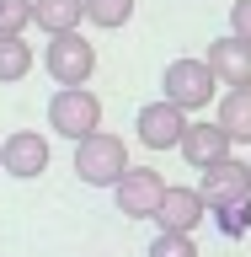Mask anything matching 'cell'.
<instances>
[{
    "label": "cell",
    "mask_w": 251,
    "mask_h": 257,
    "mask_svg": "<svg viewBox=\"0 0 251 257\" xmlns=\"http://www.w3.org/2000/svg\"><path fill=\"white\" fill-rule=\"evenodd\" d=\"M214 123L230 134V145H251V86H224Z\"/></svg>",
    "instance_id": "7c38bea8"
},
{
    "label": "cell",
    "mask_w": 251,
    "mask_h": 257,
    "mask_svg": "<svg viewBox=\"0 0 251 257\" xmlns=\"http://www.w3.org/2000/svg\"><path fill=\"white\" fill-rule=\"evenodd\" d=\"M182 128H187V112L171 107L166 96L160 102H144L139 118H134V134H139L144 150H176V140H182Z\"/></svg>",
    "instance_id": "52a82bcc"
},
{
    "label": "cell",
    "mask_w": 251,
    "mask_h": 257,
    "mask_svg": "<svg viewBox=\"0 0 251 257\" xmlns=\"http://www.w3.org/2000/svg\"><path fill=\"white\" fill-rule=\"evenodd\" d=\"M48 128L64 134L70 145L86 140L91 128H102V96L91 86H59V91L48 96Z\"/></svg>",
    "instance_id": "7a4b0ae2"
},
{
    "label": "cell",
    "mask_w": 251,
    "mask_h": 257,
    "mask_svg": "<svg viewBox=\"0 0 251 257\" xmlns=\"http://www.w3.org/2000/svg\"><path fill=\"white\" fill-rule=\"evenodd\" d=\"M176 150H182V161H187L192 172H203V166H214V161L235 156V145H230V134H224L214 118H187V128H182V140H176Z\"/></svg>",
    "instance_id": "8992f818"
},
{
    "label": "cell",
    "mask_w": 251,
    "mask_h": 257,
    "mask_svg": "<svg viewBox=\"0 0 251 257\" xmlns=\"http://www.w3.org/2000/svg\"><path fill=\"white\" fill-rule=\"evenodd\" d=\"M246 193H251V177H246V161L240 156H224L214 166H203V182H198L203 209H224V204H235V198H246Z\"/></svg>",
    "instance_id": "9c48e42d"
},
{
    "label": "cell",
    "mask_w": 251,
    "mask_h": 257,
    "mask_svg": "<svg viewBox=\"0 0 251 257\" xmlns=\"http://www.w3.org/2000/svg\"><path fill=\"white\" fill-rule=\"evenodd\" d=\"M203 64L214 70L219 86H251V43H246V38H235V32L214 38V43L203 48Z\"/></svg>",
    "instance_id": "30bf717a"
},
{
    "label": "cell",
    "mask_w": 251,
    "mask_h": 257,
    "mask_svg": "<svg viewBox=\"0 0 251 257\" xmlns=\"http://www.w3.org/2000/svg\"><path fill=\"white\" fill-rule=\"evenodd\" d=\"M0 172L22 177V182L43 177L48 172V134H38V128H16L11 140H0Z\"/></svg>",
    "instance_id": "ba28073f"
},
{
    "label": "cell",
    "mask_w": 251,
    "mask_h": 257,
    "mask_svg": "<svg viewBox=\"0 0 251 257\" xmlns=\"http://www.w3.org/2000/svg\"><path fill=\"white\" fill-rule=\"evenodd\" d=\"M246 177H251V156H246Z\"/></svg>",
    "instance_id": "ffe728a7"
},
{
    "label": "cell",
    "mask_w": 251,
    "mask_h": 257,
    "mask_svg": "<svg viewBox=\"0 0 251 257\" xmlns=\"http://www.w3.org/2000/svg\"><path fill=\"white\" fill-rule=\"evenodd\" d=\"M128 172V145L107 128H91L86 140H75V177L86 188H112Z\"/></svg>",
    "instance_id": "6da1fadb"
},
{
    "label": "cell",
    "mask_w": 251,
    "mask_h": 257,
    "mask_svg": "<svg viewBox=\"0 0 251 257\" xmlns=\"http://www.w3.org/2000/svg\"><path fill=\"white\" fill-rule=\"evenodd\" d=\"M208 214H214V225H219L224 236H246L251 230V193L235 198V204H224V209H208Z\"/></svg>",
    "instance_id": "2e32d148"
},
{
    "label": "cell",
    "mask_w": 251,
    "mask_h": 257,
    "mask_svg": "<svg viewBox=\"0 0 251 257\" xmlns=\"http://www.w3.org/2000/svg\"><path fill=\"white\" fill-rule=\"evenodd\" d=\"M230 32L251 43V0H230Z\"/></svg>",
    "instance_id": "d6986e66"
},
{
    "label": "cell",
    "mask_w": 251,
    "mask_h": 257,
    "mask_svg": "<svg viewBox=\"0 0 251 257\" xmlns=\"http://www.w3.org/2000/svg\"><path fill=\"white\" fill-rule=\"evenodd\" d=\"M203 198H198V188H176V182H166V193H160V204L150 220L160 225V230H182V236H192L198 225H203Z\"/></svg>",
    "instance_id": "8fae6325"
},
{
    "label": "cell",
    "mask_w": 251,
    "mask_h": 257,
    "mask_svg": "<svg viewBox=\"0 0 251 257\" xmlns=\"http://www.w3.org/2000/svg\"><path fill=\"white\" fill-rule=\"evenodd\" d=\"M80 6H86V22L102 32L128 27V16H134V0H80Z\"/></svg>",
    "instance_id": "9a60e30c"
},
{
    "label": "cell",
    "mask_w": 251,
    "mask_h": 257,
    "mask_svg": "<svg viewBox=\"0 0 251 257\" xmlns=\"http://www.w3.org/2000/svg\"><path fill=\"white\" fill-rule=\"evenodd\" d=\"M43 70L59 86H86L96 75V43H86L80 32H54L43 48Z\"/></svg>",
    "instance_id": "277c9868"
},
{
    "label": "cell",
    "mask_w": 251,
    "mask_h": 257,
    "mask_svg": "<svg viewBox=\"0 0 251 257\" xmlns=\"http://www.w3.org/2000/svg\"><path fill=\"white\" fill-rule=\"evenodd\" d=\"M112 193H118V214L123 220H150L160 204V193H166V177L155 172V166H128L118 182H112Z\"/></svg>",
    "instance_id": "5b68a950"
},
{
    "label": "cell",
    "mask_w": 251,
    "mask_h": 257,
    "mask_svg": "<svg viewBox=\"0 0 251 257\" xmlns=\"http://www.w3.org/2000/svg\"><path fill=\"white\" fill-rule=\"evenodd\" d=\"M150 257H203V252H198V241L182 236V230H160V236L150 241Z\"/></svg>",
    "instance_id": "e0dca14e"
},
{
    "label": "cell",
    "mask_w": 251,
    "mask_h": 257,
    "mask_svg": "<svg viewBox=\"0 0 251 257\" xmlns=\"http://www.w3.org/2000/svg\"><path fill=\"white\" fill-rule=\"evenodd\" d=\"M80 22H86L80 0H32V27H43L48 38L54 32H80Z\"/></svg>",
    "instance_id": "4fadbf2b"
},
{
    "label": "cell",
    "mask_w": 251,
    "mask_h": 257,
    "mask_svg": "<svg viewBox=\"0 0 251 257\" xmlns=\"http://www.w3.org/2000/svg\"><path fill=\"white\" fill-rule=\"evenodd\" d=\"M160 96L171 107H182V112H203L219 96V80H214V70L203 59H171L166 75H160Z\"/></svg>",
    "instance_id": "3957f363"
},
{
    "label": "cell",
    "mask_w": 251,
    "mask_h": 257,
    "mask_svg": "<svg viewBox=\"0 0 251 257\" xmlns=\"http://www.w3.org/2000/svg\"><path fill=\"white\" fill-rule=\"evenodd\" d=\"M27 75H32V43L22 32H0V86H16Z\"/></svg>",
    "instance_id": "5bb4252c"
},
{
    "label": "cell",
    "mask_w": 251,
    "mask_h": 257,
    "mask_svg": "<svg viewBox=\"0 0 251 257\" xmlns=\"http://www.w3.org/2000/svg\"><path fill=\"white\" fill-rule=\"evenodd\" d=\"M32 27V0H0V32H27Z\"/></svg>",
    "instance_id": "ac0fdd59"
}]
</instances>
